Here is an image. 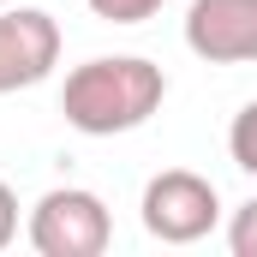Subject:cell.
<instances>
[{
    "label": "cell",
    "mask_w": 257,
    "mask_h": 257,
    "mask_svg": "<svg viewBox=\"0 0 257 257\" xmlns=\"http://www.w3.org/2000/svg\"><path fill=\"white\" fill-rule=\"evenodd\" d=\"M168 96V72L144 54H96L72 66L60 84V114L84 138H120L150 126V114Z\"/></svg>",
    "instance_id": "6da1fadb"
},
{
    "label": "cell",
    "mask_w": 257,
    "mask_h": 257,
    "mask_svg": "<svg viewBox=\"0 0 257 257\" xmlns=\"http://www.w3.org/2000/svg\"><path fill=\"white\" fill-rule=\"evenodd\" d=\"M144 233L150 239H162V245H197V239H209L215 233V221H221V197L215 186L192 174V168H162L150 186H144Z\"/></svg>",
    "instance_id": "7a4b0ae2"
},
{
    "label": "cell",
    "mask_w": 257,
    "mask_h": 257,
    "mask_svg": "<svg viewBox=\"0 0 257 257\" xmlns=\"http://www.w3.org/2000/svg\"><path fill=\"white\" fill-rule=\"evenodd\" d=\"M108 239H114V215L84 186H54L30 209V245L42 257H102Z\"/></svg>",
    "instance_id": "3957f363"
},
{
    "label": "cell",
    "mask_w": 257,
    "mask_h": 257,
    "mask_svg": "<svg viewBox=\"0 0 257 257\" xmlns=\"http://www.w3.org/2000/svg\"><path fill=\"white\" fill-rule=\"evenodd\" d=\"M60 66V24L42 6H6L0 12V96L42 84Z\"/></svg>",
    "instance_id": "277c9868"
},
{
    "label": "cell",
    "mask_w": 257,
    "mask_h": 257,
    "mask_svg": "<svg viewBox=\"0 0 257 257\" xmlns=\"http://www.w3.org/2000/svg\"><path fill=\"white\" fill-rule=\"evenodd\" d=\"M186 48L209 66H251L257 0H192L186 6Z\"/></svg>",
    "instance_id": "5b68a950"
},
{
    "label": "cell",
    "mask_w": 257,
    "mask_h": 257,
    "mask_svg": "<svg viewBox=\"0 0 257 257\" xmlns=\"http://www.w3.org/2000/svg\"><path fill=\"white\" fill-rule=\"evenodd\" d=\"M227 156H233L239 174L257 180V102H245V108L233 114V126H227Z\"/></svg>",
    "instance_id": "8992f818"
},
{
    "label": "cell",
    "mask_w": 257,
    "mask_h": 257,
    "mask_svg": "<svg viewBox=\"0 0 257 257\" xmlns=\"http://www.w3.org/2000/svg\"><path fill=\"white\" fill-rule=\"evenodd\" d=\"M227 251L233 257H257V197L233 209V221H227Z\"/></svg>",
    "instance_id": "52a82bcc"
},
{
    "label": "cell",
    "mask_w": 257,
    "mask_h": 257,
    "mask_svg": "<svg viewBox=\"0 0 257 257\" xmlns=\"http://www.w3.org/2000/svg\"><path fill=\"white\" fill-rule=\"evenodd\" d=\"M90 12L102 24H144L150 12H162V0H90Z\"/></svg>",
    "instance_id": "ba28073f"
},
{
    "label": "cell",
    "mask_w": 257,
    "mask_h": 257,
    "mask_svg": "<svg viewBox=\"0 0 257 257\" xmlns=\"http://www.w3.org/2000/svg\"><path fill=\"white\" fill-rule=\"evenodd\" d=\"M12 239H18V192L0 180V251H6Z\"/></svg>",
    "instance_id": "9c48e42d"
},
{
    "label": "cell",
    "mask_w": 257,
    "mask_h": 257,
    "mask_svg": "<svg viewBox=\"0 0 257 257\" xmlns=\"http://www.w3.org/2000/svg\"><path fill=\"white\" fill-rule=\"evenodd\" d=\"M0 6H12V0H0Z\"/></svg>",
    "instance_id": "30bf717a"
}]
</instances>
